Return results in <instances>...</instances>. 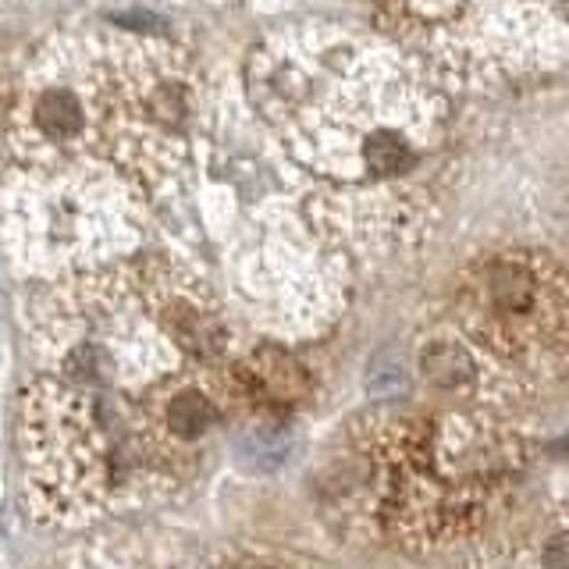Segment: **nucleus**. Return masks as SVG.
I'll use <instances>...</instances> for the list:
<instances>
[{
    "label": "nucleus",
    "instance_id": "f257e3e1",
    "mask_svg": "<svg viewBox=\"0 0 569 569\" xmlns=\"http://www.w3.org/2000/svg\"><path fill=\"white\" fill-rule=\"evenodd\" d=\"M26 506L36 523L79 527L100 516L121 485L150 473L132 431V413L114 427V409L97 391L40 378L18 413Z\"/></svg>",
    "mask_w": 569,
    "mask_h": 569
},
{
    "label": "nucleus",
    "instance_id": "f03ea898",
    "mask_svg": "<svg viewBox=\"0 0 569 569\" xmlns=\"http://www.w3.org/2000/svg\"><path fill=\"white\" fill-rule=\"evenodd\" d=\"M32 338L53 378L89 391L160 381L178 349L150 313L139 271L103 267L58 278L32 310Z\"/></svg>",
    "mask_w": 569,
    "mask_h": 569
},
{
    "label": "nucleus",
    "instance_id": "7ed1b4c3",
    "mask_svg": "<svg viewBox=\"0 0 569 569\" xmlns=\"http://www.w3.org/2000/svg\"><path fill=\"white\" fill-rule=\"evenodd\" d=\"M8 257L29 274L97 271L139 236V207L107 168H22L0 196Z\"/></svg>",
    "mask_w": 569,
    "mask_h": 569
},
{
    "label": "nucleus",
    "instance_id": "20e7f679",
    "mask_svg": "<svg viewBox=\"0 0 569 569\" xmlns=\"http://www.w3.org/2000/svg\"><path fill=\"white\" fill-rule=\"evenodd\" d=\"M107 147L103 164L160 182L186 153L192 79L174 47L150 36H103Z\"/></svg>",
    "mask_w": 569,
    "mask_h": 569
},
{
    "label": "nucleus",
    "instance_id": "39448f33",
    "mask_svg": "<svg viewBox=\"0 0 569 569\" xmlns=\"http://www.w3.org/2000/svg\"><path fill=\"white\" fill-rule=\"evenodd\" d=\"M456 317L506 360H556L569 349V278L538 253L480 257L456 284Z\"/></svg>",
    "mask_w": 569,
    "mask_h": 569
},
{
    "label": "nucleus",
    "instance_id": "423d86ee",
    "mask_svg": "<svg viewBox=\"0 0 569 569\" xmlns=\"http://www.w3.org/2000/svg\"><path fill=\"white\" fill-rule=\"evenodd\" d=\"M22 168H100L93 36H58L32 58L11 111Z\"/></svg>",
    "mask_w": 569,
    "mask_h": 569
},
{
    "label": "nucleus",
    "instance_id": "0eeeda50",
    "mask_svg": "<svg viewBox=\"0 0 569 569\" xmlns=\"http://www.w3.org/2000/svg\"><path fill=\"white\" fill-rule=\"evenodd\" d=\"M231 399H239L236 385H221L207 373H164L153 381L132 409V431L147 470L186 473L200 445L224 420Z\"/></svg>",
    "mask_w": 569,
    "mask_h": 569
},
{
    "label": "nucleus",
    "instance_id": "6e6552de",
    "mask_svg": "<svg viewBox=\"0 0 569 569\" xmlns=\"http://www.w3.org/2000/svg\"><path fill=\"white\" fill-rule=\"evenodd\" d=\"M139 281L150 313L178 349L196 356V360H218L228 349V325L218 302L192 274L157 260L142 267Z\"/></svg>",
    "mask_w": 569,
    "mask_h": 569
},
{
    "label": "nucleus",
    "instance_id": "1a4fd4ad",
    "mask_svg": "<svg viewBox=\"0 0 569 569\" xmlns=\"http://www.w3.org/2000/svg\"><path fill=\"white\" fill-rule=\"evenodd\" d=\"M236 396L246 399L249 406L260 409H289L310 396V378L307 370L281 349H257L249 360H242L231 373Z\"/></svg>",
    "mask_w": 569,
    "mask_h": 569
},
{
    "label": "nucleus",
    "instance_id": "9d476101",
    "mask_svg": "<svg viewBox=\"0 0 569 569\" xmlns=\"http://www.w3.org/2000/svg\"><path fill=\"white\" fill-rule=\"evenodd\" d=\"M420 370H423V378L441 391H470L477 381L473 356L459 342H449V338L431 342L420 352Z\"/></svg>",
    "mask_w": 569,
    "mask_h": 569
},
{
    "label": "nucleus",
    "instance_id": "9b49d317",
    "mask_svg": "<svg viewBox=\"0 0 569 569\" xmlns=\"http://www.w3.org/2000/svg\"><path fill=\"white\" fill-rule=\"evenodd\" d=\"M292 441L284 431H278V427H267V423H257L249 427V431H242L239 438V459L246 462V467L253 470H274L284 462V456H289Z\"/></svg>",
    "mask_w": 569,
    "mask_h": 569
},
{
    "label": "nucleus",
    "instance_id": "f8f14e48",
    "mask_svg": "<svg viewBox=\"0 0 569 569\" xmlns=\"http://www.w3.org/2000/svg\"><path fill=\"white\" fill-rule=\"evenodd\" d=\"M47 569H150V566L136 559L132 551L114 548V545H86V548L64 551V556H58Z\"/></svg>",
    "mask_w": 569,
    "mask_h": 569
},
{
    "label": "nucleus",
    "instance_id": "ddd939ff",
    "mask_svg": "<svg viewBox=\"0 0 569 569\" xmlns=\"http://www.w3.org/2000/svg\"><path fill=\"white\" fill-rule=\"evenodd\" d=\"M541 569H569V530H556L541 548Z\"/></svg>",
    "mask_w": 569,
    "mask_h": 569
},
{
    "label": "nucleus",
    "instance_id": "4468645a",
    "mask_svg": "<svg viewBox=\"0 0 569 569\" xmlns=\"http://www.w3.org/2000/svg\"><path fill=\"white\" fill-rule=\"evenodd\" d=\"M399 388H406V373L399 367L373 363V373H370V391H373V396H396Z\"/></svg>",
    "mask_w": 569,
    "mask_h": 569
},
{
    "label": "nucleus",
    "instance_id": "2eb2a0df",
    "mask_svg": "<svg viewBox=\"0 0 569 569\" xmlns=\"http://www.w3.org/2000/svg\"><path fill=\"white\" fill-rule=\"evenodd\" d=\"M260 569H267V566H260Z\"/></svg>",
    "mask_w": 569,
    "mask_h": 569
}]
</instances>
